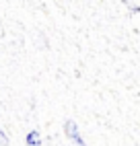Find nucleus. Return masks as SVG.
<instances>
[{
	"mask_svg": "<svg viewBox=\"0 0 140 146\" xmlns=\"http://www.w3.org/2000/svg\"><path fill=\"white\" fill-rule=\"evenodd\" d=\"M27 146H41V140H39V134L35 130H31L27 134Z\"/></svg>",
	"mask_w": 140,
	"mask_h": 146,
	"instance_id": "obj_2",
	"label": "nucleus"
},
{
	"mask_svg": "<svg viewBox=\"0 0 140 146\" xmlns=\"http://www.w3.org/2000/svg\"><path fill=\"white\" fill-rule=\"evenodd\" d=\"M64 132H66V136H68V138L72 140L76 146H87L85 140L81 138V132H78V128H76V123H74V121H70V119H68V121L64 123Z\"/></svg>",
	"mask_w": 140,
	"mask_h": 146,
	"instance_id": "obj_1",
	"label": "nucleus"
},
{
	"mask_svg": "<svg viewBox=\"0 0 140 146\" xmlns=\"http://www.w3.org/2000/svg\"><path fill=\"white\" fill-rule=\"evenodd\" d=\"M6 144H8V136L0 130V146H6Z\"/></svg>",
	"mask_w": 140,
	"mask_h": 146,
	"instance_id": "obj_3",
	"label": "nucleus"
}]
</instances>
